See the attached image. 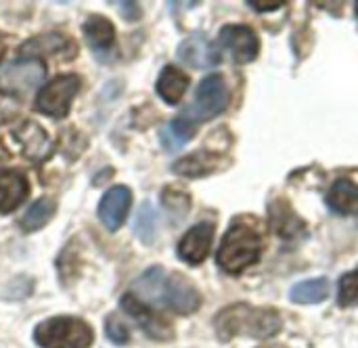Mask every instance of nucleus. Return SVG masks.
Wrapping results in <instances>:
<instances>
[{
	"label": "nucleus",
	"instance_id": "nucleus-1",
	"mask_svg": "<svg viewBox=\"0 0 358 348\" xmlns=\"http://www.w3.org/2000/svg\"><path fill=\"white\" fill-rule=\"evenodd\" d=\"M134 292L143 298L170 309L176 315H193L201 307L199 290L180 273H166L162 267L147 269L136 281Z\"/></svg>",
	"mask_w": 358,
	"mask_h": 348
},
{
	"label": "nucleus",
	"instance_id": "nucleus-2",
	"mask_svg": "<svg viewBox=\"0 0 358 348\" xmlns=\"http://www.w3.org/2000/svg\"><path fill=\"white\" fill-rule=\"evenodd\" d=\"M281 326L283 321H281L279 311L268 309V307H252L245 302L222 309L214 319L216 336L222 342L233 340L237 336L266 340V338L277 336L281 332Z\"/></svg>",
	"mask_w": 358,
	"mask_h": 348
},
{
	"label": "nucleus",
	"instance_id": "nucleus-3",
	"mask_svg": "<svg viewBox=\"0 0 358 348\" xmlns=\"http://www.w3.org/2000/svg\"><path fill=\"white\" fill-rule=\"evenodd\" d=\"M260 254H262V233L258 231V225L252 218H237L227 231V235L222 237L216 260L222 271L231 275H239L248 267L256 265Z\"/></svg>",
	"mask_w": 358,
	"mask_h": 348
},
{
	"label": "nucleus",
	"instance_id": "nucleus-4",
	"mask_svg": "<svg viewBox=\"0 0 358 348\" xmlns=\"http://www.w3.org/2000/svg\"><path fill=\"white\" fill-rule=\"evenodd\" d=\"M34 340L40 348H90L92 328L78 317H52L36 326Z\"/></svg>",
	"mask_w": 358,
	"mask_h": 348
},
{
	"label": "nucleus",
	"instance_id": "nucleus-5",
	"mask_svg": "<svg viewBox=\"0 0 358 348\" xmlns=\"http://www.w3.org/2000/svg\"><path fill=\"white\" fill-rule=\"evenodd\" d=\"M229 105V88L222 76L212 74L203 78L197 86L193 103L185 109L180 118H185L191 124L197 122H208L216 116H220Z\"/></svg>",
	"mask_w": 358,
	"mask_h": 348
},
{
	"label": "nucleus",
	"instance_id": "nucleus-6",
	"mask_svg": "<svg viewBox=\"0 0 358 348\" xmlns=\"http://www.w3.org/2000/svg\"><path fill=\"white\" fill-rule=\"evenodd\" d=\"M82 86V80L76 74H67V76H57L55 80H50L38 95L36 99V107L40 113L50 116L55 120H61L69 113L71 101L76 99L78 90Z\"/></svg>",
	"mask_w": 358,
	"mask_h": 348
},
{
	"label": "nucleus",
	"instance_id": "nucleus-7",
	"mask_svg": "<svg viewBox=\"0 0 358 348\" xmlns=\"http://www.w3.org/2000/svg\"><path fill=\"white\" fill-rule=\"evenodd\" d=\"M46 78V65L38 59L8 63L0 69V88L8 95H27Z\"/></svg>",
	"mask_w": 358,
	"mask_h": 348
},
{
	"label": "nucleus",
	"instance_id": "nucleus-8",
	"mask_svg": "<svg viewBox=\"0 0 358 348\" xmlns=\"http://www.w3.org/2000/svg\"><path fill=\"white\" fill-rule=\"evenodd\" d=\"M122 309L138 323V328L153 340H159V342H168L174 338V330H172V323L168 319H164L159 313H155L153 309H149L141 298L132 296V294H126L122 298Z\"/></svg>",
	"mask_w": 358,
	"mask_h": 348
},
{
	"label": "nucleus",
	"instance_id": "nucleus-9",
	"mask_svg": "<svg viewBox=\"0 0 358 348\" xmlns=\"http://www.w3.org/2000/svg\"><path fill=\"white\" fill-rule=\"evenodd\" d=\"M220 44L239 65L252 63L260 53V40L256 32L248 25H224L220 29Z\"/></svg>",
	"mask_w": 358,
	"mask_h": 348
},
{
	"label": "nucleus",
	"instance_id": "nucleus-10",
	"mask_svg": "<svg viewBox=\"0 0 358 348\" xmlns=\"http://www.w3.org/2000/svg\"><path fill=\"white\" fill-rule=\"evenodd\" d=\"M178 59L195 69H208L220 63L218 46L206 34H193L185 38L178 46Z\"/></svg>",
	"mask_w": 358,
	"mask_h": 348
},
{
	"label": "nucleus",
	"instance_id": "nucleus-11",
	"mask_svg": "<svg viewBox=\"0 0 358 348\" xmlns=\"http://www.w3.org/2000/svg\"><path fill=\"white\" fill-rule=\"evenodd\" d=\"M268 214H271V229L281 239H302L308 235V225L296 214V210L289 206L287 200L283 197L273 200Z\"/></svg>",
	"mask_w": 358,
	"mask_h": 348
},
{
	"label": "nucleus",
	"instance_id": "nucleus-12",
	"mask_svg": "<svg viewBox=\"0 0 358 348\" xmlns=\"http://www.w3.org/2000/svg\"><path fill=\"white\" fill-rule=\"evenodd\" d=\"M130 204H132V193L124 185H115L103 195V200L99 204V218L107 231L113 233L124 225Z\"/></svg>",
	"mask_w": 358,
	"mask_h": 348
},
{
	"label": "nucleus",
	"instance_id": "nucleus-13",
	"mask_svg": "<svg viewBox=\"0 0 358 348\" xmlns=\"http://www.w3.org/2000/svg\"><path fill=\"white\" fill-rule=\"evenodd\" d=\"M214 239V225L212 223H199L193 229L185 233V237L178 244V256L189 265H201L206 256L210 254V246Z\"/></svg>",
	"mask_w": 358,
	"mask_h": 348
},
{
	"label": "nucleus",
	"instance_id": "nucleus-14",
	"mask_svg": "<svg viewBox=\"0 0 358 348\" xmlns=\"http://www.w3.org/2000/svg\"><path fill=\"white\" fill-rule=\"evenodd\" d=\"M29 193L27 176L21 170H0V214H8L23 204Z\"/></svg>",
	"mask_w": 358,
	"mask_h": 348
},
{
	"label": "nucleus",
	"instance_id": "nucleus-15",
	"mask_svg": "<svg viewBox=\"0 0 358 348\" xmlns=\"http://www.w3.org/2000/svg\"><path fill=\"white\" fill-rule=\"evenodd\" d=\"M220 162L222 158L214 151H195L178 162H174L172 170L180 176H187V179H199V176H208L212 172H216L220 168Z\"/></svg>",
	"mask_w": 358,
	"mask_h": 348
},
{
	"label": "nucleus",
	"instance_id": "nucleus-16",
	"mask_svg": "<svg viewBox=\"0 0 358 348\" xmlns=\"http://www.w3.org/2000/svg\"><path fill=\"white\" fill-rule=\"evenodd\" d=\"M327 206L336 214H355V212H358L357 183L350 179H338L327 193Z\"/></svg>",
	"mask_w": 358,
	"mask_h": 348
},
{
	"label": "nucleus",
	"instance_id": "nucleus-17",
	"mask_svg": "<svg viewBox=\"0 0 358 348\" xmlns=\"http://www.w3.org/2000/svg\"><path fill=\"white\" fill-rule=\"evenodd\" d=\"M82 32L92 50H109L115 44V27L101 15L88 17L82 25Z\"/></svg>",
	"mask_w": 358,
	"mask_h": 348
},
{
	"label": "nucleus",
	"instance_id": "nucleus-18",
	"mask_svg": "<svg viewBox=\"0 0 358 348\" xmlns=\"http://www.w3.org/2000/svg\"><path fill=\"white\" fill-rule=\"evenodd\" d=\"M15 137L19 139V143L23 147V153L29 160H44L46 153L50 151V141H48L46 132L36 122H25L15 132Z\"/></svg>",
	"mask_w": 358,
	"mask_h": 348
},
{
	"label": "nucleus",
	"instance_id": "nucleus-19",
	"mask_svg": "<svg viewBox=\"0 0 358 348\" xmlns=\"http://www.w3.org/2000/svg\"><path fill=\"white\" fill-rule=\"evenodd\" d=\"M187 88H189V76L185 71H180L174 65H168L162 69V74L157 78V95L166 103L176 105L182 99Z\"/></svg>",
	"mask_w": 358,
	"mask_h": 348
},
{
	"label": "nucleus",
	"instance_id": "nucleus-20",
	"mask_svg": "<svg viewBox=\"0 0 358 348\" xmlns=\"http://www.w3.org/2000/svg\"><path fill=\"white\" fill-rule=\"evenodd\" d=\"M55 210H57V204H55L50 197H40V200H36V202L27 208V212L21 216L19 227H21L25 233L40 231V229L52 218Z\"/></svg>",
	"mask_w": 358,
	"mask_h": 348
},
{
	"label": "nucleus",
	"instance_id": "nucleus-21",
	"mask_svg": "<svg viewBox=\"0 0 358 348\" xmlns=\"http://www.w3.org/2000/svg\"><path fill=\"white\" fill-rule=\"evenodd\" d=\"M329 296V281L319 277L310 281H300L292 288L289 298L296 305H319Z\"/></svg>",
	"mask_w": 358,
	"mask_h": 348
},
{
	"label": "nucleus",
	"instance_id": "nucleus-22",
	"mask_svg": "<svg viewBox=\"0 0 358 348\" xmlns=\"http://www.w3.org/2000/svg\"><path fill=\"white\" fill-rule=\"evenodd\" d=\"M195 134V124L187 122L185 118H176L170 122L168 128L162 130V143H164V149L166 151H176L180 149L189 139H193Z\"/></svg>",
	"mask_w": 358,
	"mask_h": 348
},
{
	"label": "nucleus",
	"instance_id": "nucleus-23",
	"mask_svg": "<svg viewBox=\"0 0 358 348\" xmlns=\"http://www.w3.org/2000/svg\"><path fill=\"white\" fill-rule=\"evenodd\" d=\"M134 235L143 244H153L157 237V212L149 202H143L134 216Z\"/></svg>",
	"mask_w": 358,
	"mask_h": 348
},
{
	"label": "nucleus",
	"instance_id": "nucleus-24",
	"mask_svg": "<svg viewBox=\"0 0 358 348\" xmlns=\"http://www.w3.org/2000/svg\"><path fill=\"white\" fill-rule=\"evenodd\" d=\"M67 44H71V42L61 34H44V36L34 38V40H27L21 46V55H42V53L48 55V53L63 50Z\"/></svg>",
	"mask_w": 358,
	"mask_h": 348
},
{
	"label": "nucleus",
	"instance_id": "nucleus-25",
	"mask_svg": "<svg viewBox=\"0 0 358 348\" xmlns=\"http://www.w3.org/2000/svg\"><path fill=\"white\" fill-rule=\"evenodd\" d=\"M162 204H164V208H166L176 221H180V218L187 216V212H189V208H191V197H189V193H185V191H180V189L168 187V189H164V193H162Z\"/></svg>",
	"mask_w": 358,
	"mask_h": 348
},
{
	"label": "nucleus",
	"instance_id": "nucleus-26",
	"mask_svg": "<svg viewBox=\"0 0 358 348\" xmlns=\"http://www.w3.org/2000/svg\"><path fill=\"white\" fill-rule=\"evenodd\" d=\"M338 302L340 307H358V267L355 271L342 275L338 286Z\"/></svg>",
	"mask_w": 358,
	"mask_h": 348
},
{
	"label": "nucleus",
	"instance_id": "nucleus-27",
	"mask_svg": "<svg viewBox=\"0 0 358 348\" xmlns=\"http://www.w3.org/2000/svg\"><path fill=\"white\" fill-rule=\"evenodd\" d=\"M105 334H107V338L113 344H128V340H130V334H128L126 326L115 315H109L107 317V321H105Z\"/></svg>",
	"mask_w": 358,
	"mask_h": 348
},
{
	"label": "nucleus",
	"instance_id": "nucleus-28",
	"mask_svg": "<svg viewBox=\"0 0 358 348\" xmlns=\"http://www.w3.org/2000/svg\"><path fill=\"white\" fill-rule=\"evenodd\" d=\"M115 6H117L120 15H122L124 19H128V21L141 19V15H143V11H141V4H138V2H126V0H120V2H115Z\"/></svg>",
	"mask_w": 358,
	"mask_h": 348
},
{
	"label": "nucleus",
	"instance_id": "nucleus-29",
	"mask_svg": "<svg viewBox=\"0 0 358 348\" xmlns=\"http://www.w3.org/2000/svg\"><path fill=\"white\" fill-rule=\"evenodd\" d=\"M248 4H250L252 8H256V11H262V13H266V11H277V8L285 6V2H264V0H260V2L250 0Z\"/></svg>",
	"mask_w": 358,
	"mask_h": 348
},
{
	"label": "nucleus",
	"instance_id": "nucleus-30",
	"mask_svg": "<svg viewBox=\"0 0 358 348\" xmlns=\"http://www.w3.org/2000/svg\"><path fill=\"white\" fill-rule=\"evenodd\" d=\"M2 57H4V40L0 36V61H2Z\"/></svg>",
	"mask_w": 358,
	"mask_h": 348
},
{
	"label": "nucleus",
	"instance_id": "nucleus-31",
	"mask_svg": "<svg viewBox=\"0 0 358 348\" xmlns=\"http://www.w3.org/2000/svg\"><path fill=\"white\" fill-rule=\"evenodd\" d=\"M260 348H285V347H273V344H271V347H260Z\"/></svg>",
	"mask_w": 358,
	"mask_h": 348
},
{
	"label": "nucleus",
	"instance_id": "nucleus-32",
	"mask_svg": "<svg viewBox=\"0 0 358 348\" xmlns=\"http://www.w3.org/2000/svg\"><path fill=\"white\" fill-rule=\"evenodd\" d=\"M357 17H358V2H357Z\"/></svg>",
	"mask_w": 358,
	"mask_h": 348
}]
</instances>
